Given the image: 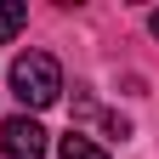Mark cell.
Here are the masks:
<instances>
[{
    "label": "cell",
    "instance_id": "obj_1",
    "mask_svg": "<svg viewBox=\"0 0 159 159\" xmlns=\"http://www.w3.org/2000/svg\"><path fill=\"white\" fill-rule=\"evenodd\" d=\"M11 97L23 108H51L63 97V68H57L51 51H23L11 63Z\"/></svg>",
    "mask_w": 159,
    "mask_h": 159
},
{
    "label": "cell",
    "instance_id": "obj_2",
    "mask_svg": "<svg viewBox=\"0 0 159 159\" xmlns=\"http://www.w3.org/2000/svg\"><path fill=\"white\" fill-rule=\"evenodd\" d=\"M0 153L6 159H46V131H40V119L11 114L6 125H0Z\"/></svg>",
    "mask_w": 159,
    "mask_h": 159
},
{
    "label": "cell",
    "instance_id": "obj_3",
    "mask_svg": "<svg viewBox=\"0 0 159 159\" xmlns=\"http://www.w3.org/2000/svg\"><path fill=\"white\" fill-rule=\"evenodd\" d=\"M23 23H29V6H23V0H0V46L23 34Z\"/></svg>",
    "mask_w": 159,
    "mask_h": 159
},
{
    "label": "cell",
    "instance_id": "obj_4",
    "mask_svg": "<svg viewBox=\"0 0 159 159\" xmlns=\"http://www.w3.org/2000/svg\"><path fill=\"white\" fill-rule=\"evenodd\" d=\"M57 153L63 159H108V148H97L91 136H80V131H68L63 142H57Z\"/></svg>",
    "mask_w": 159,
    "mask_h": 159
},
{
    "label": "cell",
    "instance_id": "obj_5",
    "mask_svg": "<svg viewBox=\"0 0 159 159\" xmlns=\"http://www.w3.org/2000/svg\"><path fill=\"white\" fill-rule=\"evenodd\" d=\"M148 29H153V40H159V11H153V17H148Z\"/></svg>",
    "mask_w": 159,
    "mask_h": 159
}]
</instances>
